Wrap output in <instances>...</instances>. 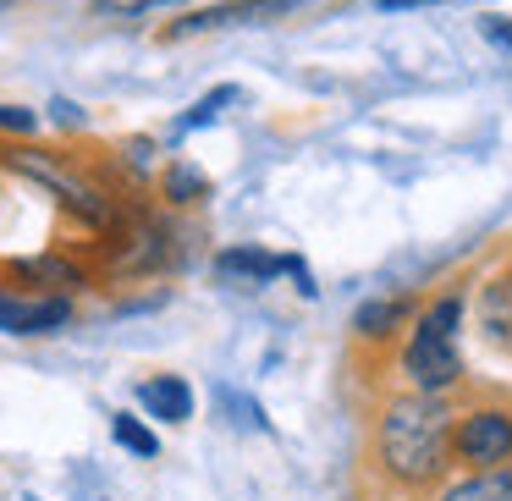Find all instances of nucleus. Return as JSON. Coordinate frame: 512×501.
Listing matches in <instances>:
<instances>
[{"mask_svg":"<svg viewBox=\"0 0 512 501\" xmlns=\"http://www.w3.org/2000/svg\"><path fill=\"white\" fill-rule=\"evenodd\" d=\"M452 408L441 402V391H413V397H397L380 419V468H386L397 485H435L452 463Z\"/></svg>","mask_w":512,"mask_h":501,"instance_id":"1","label":"nucleus"},{"mask_svg":"<svg viewBox=\"0 0 512 501\" xmlns=\"http://www.w3.org/2000/svg\"><path fill=\"white\" fill-rule=\"evenodd\" d=\"M457 320H463V298H441L424 309V320L413 325V342L402 353L413 391H446L463 375V358H457Z\"/></svg>","mask_w":512,"mask_h":501,"instance_id":"2","label":"nucleus"},{"mask_svg":"<svg viewBox=\"0 0 512 501\" xmlns=\"http://www.w3.org/2000/svg\"><path fill=\"white\" fill-rule=\"evenodd\" d=\"M452 452L474 468H501L512 457V413L507 408H479L457 424Z\"/></svg>","mask_w":512,"mask_h":501,"instance_id":"3","label":"nucleus"},{"mask_svg":"<svg viewBox=\"0 0 512 501\" xmlns=\"http://www.w3.org/2000/svg\"><path fill=\"white\" fill-rule=\"evenodd\" d=\"M298 0H232V6H210V12H188L182 23H171V39L182 34H204V28H226V23H265V17L292 12Z\"/></svg>","mask_w":512,"mask_h":501,"instance_id":"4","label":"nucleus"},{"mask_svg":"<svg viewBox=\"0 0 512 501\" xmlns=\"http://www.w3.org/2000/svg\"><path fill=\"white\" fill-rule=\"evenodd\" d=\"M287 270V259L265 254V248H226L221 259H215V276L226 281V287H243V292H259L270 287V281Z\"/></svg>","mask_w":512,"mask_h":501,"instance_id":"5","label":"nucleus"},{"mask_svg":"<svg viewBox=\"0 0 512 501\" xmlns=\"http://www.w3.org/2000/svg\"><path fill=\"white\" fill-rule=\"evenodd\" d=\"M67 298H50V303H12L0 298V331L12 336H45V331H61L67 325Z\"/></svg>","mask_w":512,"mask_h":501,"instance_id":"6","label":"nucleus"},{"mask_svg":"<svg viewBox=\"0 0 512 501\" xmlns=\"http://www.w3.org/2000/svg\"><path fill=\"white\" fill-rule=\"evenodd\" d=\"M138 402L149 408V419H166V424H182L193 413V391H188V380H177V375L144 380V386H138Z\"/></svg>","mask_w":512,"mask_h":501,"instance_id":"7","label":"nucleus"},{"mask_svg":"<svg viewBox=\"0 0 512 501\" xmlns=\"http://www.w3.org/2000/svg\"><path fill=\"white\" fill-rule=\"evenodd\" d=\"M17 166H23L28 171V177H39V182H45V188L50 193H61V204H72V210H78L83 215V221H105V204L100 199H94V193L89 188H83V182H72L67 177V171H56V166H45V160H17Z\"/></svg>","mask_w":512,"mask_h":501,"instance_id":"8","label":"nucleus"},{"mask_svg":"<svg viewBox=\"0 0 512 501\" xmlns=\"http://www.w3.org/2000/svg\"><path fill=\"white\" fill-rule=\"evenodd\" d=\"M479 331L512 353V276H496L479 292Z\"/></svg>","mask_w":512,"mask_h":501,"instance_id":"9","label":"nucleus"},{"mask_svg":"<svg viewBox=\"0 0 512 501\" xmlns=\"http://www.w3.org/2000/svg\"><path fill=\"white\" fill-rule=\"evenodd\" d=\"M441 501H512V474H501V468H479L474 479L452 485Z\"/></svg>","mask_w":512,"mask_h":501,"instance_id":"10","label":"nucleus"},{"mask_svg":"<svg viewBox=\"0 0 512 501\" xmlns=\"http://www.w3.org/2000/svg\"><path fill=\"white\" fill-rule=\"evenodd\" d=\"M402 314H408V303H397V298H391V303H364V309H358V320H353V331L358 336H369V342H380V336H391V331H397V325H402Z\"/></svg>","mask_w":512,"mask_h":501,"instance_id":"11","label":"nucleus"},{"mask_svg":"<svg viewBox=\"0 0 512 501\" xmlns=\"http://www.w3.org/2000/svg\"><path fill=\"white\" fill-rule=\"evenodd\" d=\"M111 435H116V441H122L133 457H155V452H160V441L133 419V413H116V419H111Z\"/></svg>","mask_w":512,"mask_h":501,"instance_id":"12","label":"nucleus"},{"mask_svg":"<svg viewBox=\"0 0 512 501\" xmlns=\"http://www.w3.org/2000/svg\"><path fill=\"white\" fill-rule=\"evenodd\" d=\"M204 193H210V177H204V171H193V166H171L166 171V199L193 204V199H204Z\"/></svg>","mask_w":512,"mask_h":501,"instance_id":"13","label":"nucleus"},{"mask_svg":"<svg viewBox=\"0 0 512 501\" xmlns=\"http://www.w3.org/2000/svg\"><path fill=\"white\" fill-rule=\"evenodd\" d=\"M17 276L23 281H56V287H83V276L72 265H61V259H23Z\"/></svg>","mask_w":512,"mask_h":501,"instance_id":"14","label":"nucleus"},{"mask_svg":"<svg viewBox=\"0 0 512 501\" xmlns=\"http://www.w3.org/2000/svg\"><path fill=\"white\" fill-rule=\"evenodd\" d=\"M232 100H237V89H232V83H226V89H215V94H204V100H199V105H193V111L177 122V133H193V127H210L215 116H221V105H232Z\"/></svg>","mask_w":512,"mask_h":501,"instance_id":"15","label":"nucleus"},{"mask_svg":"<svg viewBox=\"0 0 512 501\" xmlns=\"http://www.w3.org/2000/svg\"><path fill=\"white\" fill-rule=\"evenodd\" d=\"M221 408H232V413H237L232 424H248V430H265V413H259L248 397H237V391H221Z\"/></svg>","mask_w":512,"mask_h":501,"instance_id":"16","label":"nucleus"},{"mask_svg":"<svg viewBox=\"0 0 512 501\" xmlns=\"http://www.w3.org/2000/svg\"><path fill=\"white\" fill-rule=\"evenodd\" d=\"M155 6H177V0H94V12H116V17H138Z\"/></svg>","mask_w":512,"mask_h":501,"instance_id":"17","label":"nucleus"},{"mask_svg":"<svg viewBox=\"0 0 512 501\" xmlns=\"http://www.w3.org/2000/svg\"><path fill=\"white\" fill-rule=\"evenodd\" d=\"M39 116L23 111V105H0V133H34Z\"/></svg>","mask_w":512,"mask_h":501,"instance_id":"18","label":"nucleus"},{"mask_svg":"<svg viewBox=\"0 0 512 501\" xmlns=\"http://www.w3.org/2000/svg\"><path fill=\"white\" fill-rule=\"evenodd\" d=\"M479 28H485V39H490V45L512 50V17H485Z\"/></svg>","mask_w":512,"mask_h":501,"instance_id":"19","label":"nucleus"},{"mask_svg":"<svg viewBox=\"0 0 512 501\" xmlns=\"http://www.w3.org/2000/svg\"><path fill=\"white\" fill-rule=\"evenodd\" d=\"M287 276L298 281V292H303V298H314V292H320V287H314V276H309V265H303V259H287Z\"/></svg>","mask_w":512,"mask_h":501,"instance_id":"20","label":"nucleus"},{"mask_svg":"<svg viewBox=\"0 0 512 501\" xmlns=\"http://www.w3.org/2000/svg\"><path fill=\"white\" fill-rule=\"evenodd\" d=\"M50 111H56V122H61V127H83V111H78L72 100H56Z\"/></svg>","mask_w":512,"mask_h":501,"instance_id":"21","label":"nucleus"},{"mask_svg":"<svg viewBox=\"0 0 512 501\" xmlns=\"http://www.w3.org/2000/svg\"><path fill=\"white\" fill-rule=\"evenodd\" d=\"M386 12H408V6H430V0H380Z\"/></svg>","mask_w":512,"mask_h":501,"instance_id":"22","label":"nucleus"},{"mask_svg":"<svg viewBox=\"0 0 512 501\" xmlns=\"http://www.w3.org/2000/svg\"><path fill=\"white\" fill-rule=\"evenodd\" d=\"M6 6H12V0H0V12H6Z\"/></svg>","mask_w":512,"mask_h":501,"instance_id":"23","label":"nucleus"}]
</instances>
